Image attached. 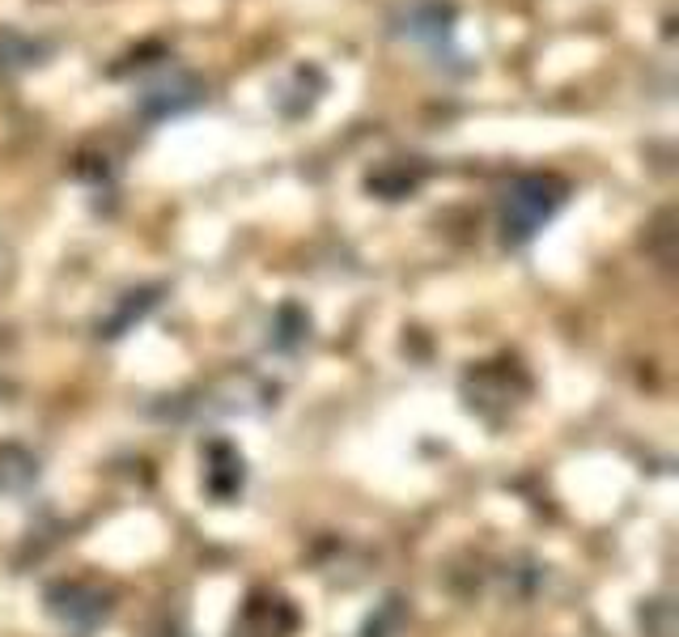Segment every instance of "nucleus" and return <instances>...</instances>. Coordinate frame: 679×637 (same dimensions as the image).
<instances>
[{"label": "nucleus", "mask_w": 679, "mask_h": 637, "mask_svg": "<svg viewBox=\"0 0 679 637\" xmlns=\"http://www.w3.org/2000/svg\"><path fill=\"white\" fill-rule=\"evenodd\" d=\"M556 204H560V196H556V187L548 178H523V183H514L505 192V204H502L505 238L510 243H527L531 234L556 213Z\"/></svg>", "instance_id": "obj_1"}]
</instances>
